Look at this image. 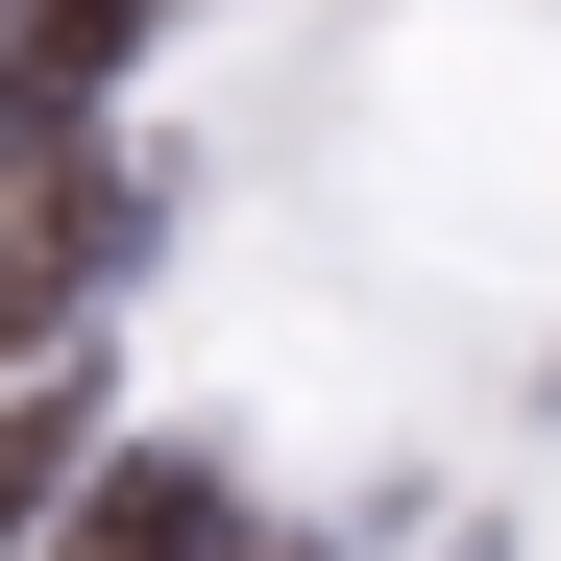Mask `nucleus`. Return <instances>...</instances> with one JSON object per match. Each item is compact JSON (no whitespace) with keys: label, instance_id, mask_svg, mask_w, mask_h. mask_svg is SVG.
<instances>
[{"label":"nucleus","instance_id":"2","mask_svg":"<svg viewBox=\"0 0 561 561\" xmlns=\"http://www.w3.org/2000/svg\"><path fill=\"white\" fill-rule=\"evenodd\" d=\"M73 561H244V489H220L196 439H123L99 513H73Z\"/></svg>","mask_w":561,"mask_h":561},{"label":"nucleus","instance_id":"3","mask_svg":"<svg viewBox=\"0 0 561 561\" xmlns=\"http://www.w3.org/2000/svg\"><path fill=\"white\" fill-rule=\"evenodd\" d=\"M147 25H171V0H0V73H25V99H73V73L147 49Z\"/></svg>","mask_w":561,"mask_h":561},{"label":"nucleus","instance_id":"1","mask_svg":"<svg viewBox=\"0 0 561 561\" xmlns=\"http://www.w3.org/2000/svg\"><path fill=\"white\" fill-rule=\"evenodd\" d=\"M147 220L171 196H147L123 147H25V171H0V366H49L73 318H99L123 268H147Z\"/></svg>","mask_w":561,"mask_h":561},{"label":"nucleus","instance_id":"4","mask_svg":"<svg viewBox=\"0 0 561 561\" xmlns=\"http://www.w3.org/2000/svg\"><path fill=\"white\" fill-rule=\"evenodd\" d=\"M49 489H73V391H25V415H0V561L49 537Z\"/></svg>","mask_w":561,"mask_h":561}]
</instances>
